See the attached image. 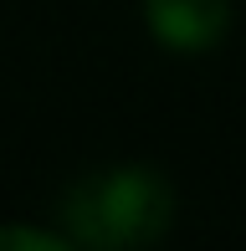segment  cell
Segmentation results:
<instances>
[{
	"label": "cell",
	"mask_w": 246,
	"mask_h": 251,
	"mask_svg": "<svg viewBox=\"0 0 246 251\" xmlns=\"http://www.w3.org/2000/svg\"><path fill=\"white\" fill-rule=\"evenodd\" d=\"M62 221L87 251H139L159 241L174 221V190L149 164L93 169L67 190Z\"/></svg>",
	"instance_id": "cell-1"
},
{
	"label": "cell",
	"mask_w": 246,
	"mask_h": 251,
	"mask_svg": "<svg viewBox=\"0 0 246 251\" xmlns=\"http://www.w3.org/2000/svg\"><path fill=\"white\" fill-rule=\"evenodd\" d=\"M149 5V31L170 51H210L231 26L226 0H144Z\"/></svg>",
	"instance_id": "cell-2"
},
{
	"label": "cell",
	"mask_w": 246,
	"mask_h": 251,
	"mask_svg": "<svg viewBox=\"0 0 246 251\" xmlns=\"http://www.w3.org/2000/svg\"><path fill=\"white\" fill-rule=\"evenodd\" d=\"M0 251H72L62 236L31 231V226H0Z\"/></svg>",
	"instance_id": "cell-3"
}]
</instances>
